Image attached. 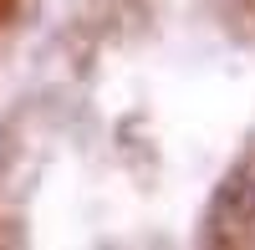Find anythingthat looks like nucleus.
<instances>
[{
	"label": "nucleus",
	"mask_w": 255,
	"mask_h": 250,
	"mask_svg": "<svg viewBox=\"0 0 255 250\" xmlns=\"http://www.w3.org/2000/svg\"><path fill=\"white\" fill-rule=\"evenodd\" d=\"M209 225H215L220 235H240V230L255 225V169H245V174H235L225 184V194L215 204V215H209Z\"/></svg>",
	"instance_id": "nucleus-1"
}]
</instances>
